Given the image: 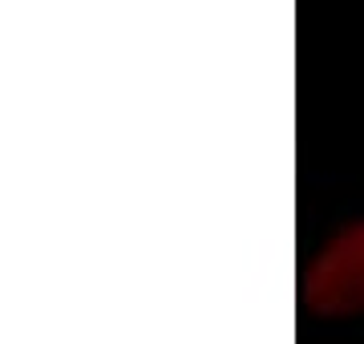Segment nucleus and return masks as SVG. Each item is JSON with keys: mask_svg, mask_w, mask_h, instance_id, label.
<instances>
[{"mask_svg": "<svg viewBox=\"0 0 364 344\" xmlns=\"http://www.w3.org/2000/svg\"><path fill=\"white\" fill-rule=\"evenodd\" d=\"M312 304L324 312H356L364 308V223L340 235L320 264L312 267Z\"/></svg>", "mask_w": 364, "mask_h": 344, "instance_id": "nucleus-1", "label": "nucleus"}]
</instances>
